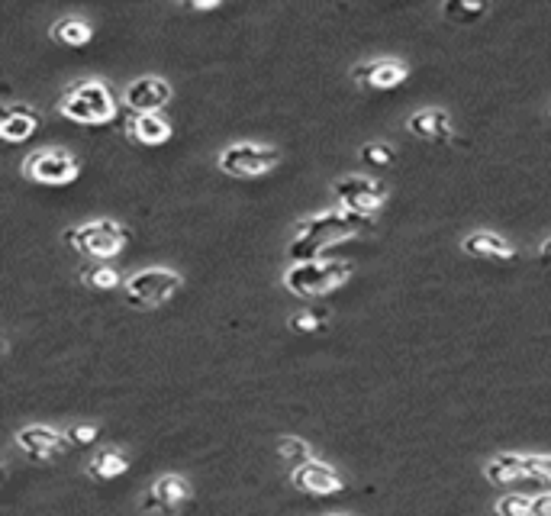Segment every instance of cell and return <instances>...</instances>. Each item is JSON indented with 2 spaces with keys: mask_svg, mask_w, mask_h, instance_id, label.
I'll return each mask as SVG.
<instances>
[{
  "mask_svg": "<svg viewBox=\"0 0 551 516\" xmlns=\"http://www.w3.org/2000/svg\"><path fill=\"white\" fill-rule=\"evenodd\" d=\"M371 226H374V217H361V213H348V210L313 213L310 220L297 223L294 239H290V246H287V255L294 258V265L319 262L329 246H339V242L365 233V229H371Z\"/></svg>",
  "mask_w": 551,
  "mask_h": 516,
  "instance_id": "6da1fadb",
  "label": "cell"
},
{
  "mask_svg": "<svg viewBox=\"0 0 551 516\" xmlns=\"http://www.w3.org/2000/svg\"><path fill=\"white\" fill-rule=\"evenodd\" d=\"M355 275V265L345 258H319V262L290 265L284 271V288L297 297H323Z\"/></svg>",
  "mask_w": 551,
  "mask_h": 516,
  "instance_id": "7a4b0ae2",
  "label": "cell"
},
{
  "mask_svg": "<svg viewBox=\"0 0 551 516\" xmlns=\"http://www.w3.org/2000/svg\"><path fill=\"white\" fill-rule=\"evenodd\" d=\"M58 110L81 126H100L116 117V100L104 81H78L58 100Z\"/></svg>",
  "mask_w": 551,
  "mask_h": 516,
  "instance_id": "3957f363",
  "label": "cell"
},
{
  "mask_svg": "<svg viewBox=\"0 0 551 516\" xmlns=\"http://www.w3.org/2000/svg\"><path fill=\"white\" fill-rule=\"evenodd\" d=\"M65 242L87 262H104V258H113L126 249L129 233L113 220H94L78 229H65Z\"/></svg>",
  "mask_w": 551,
  "mask_h": 516,
  "instance_id": "277c9868",
  "label": "cell"
},
{
  "mask_svg": "<svg viewBox=\"0 0 551 516\" xmlns=\"http://www.w3.org/2000/svg\"><path fill=\"white\" fill-rule=\"evenodd\" d=\"M178 291H181V275H174L168 268H145L126 281V300L139 310L165 307Z\"/></svg>",
  "mask_w": 551,
  "mask_h": 516,
  "instance_id": "5b68a950",
  "label": "cell"
},
{
  "mask_svg": "<svg viewBox=\"0 0 551 516\" xmlns=\"http://www.w3.org/2000/svg\"><path fill=\"white\" fill-rule=\"evenodd\" d=\"M281 165V152L271 146H255V142H236V146L223 149L220 168L232 178H258L268 175Z\"/></svg>",
  "mask_w": 551,
  "mask_h": 516,
  "instance_id": "8992f818",
  "label": "cell"
},
{
  "mask_svg": "<svg viewBox=\"0 0 551 516\" xmlns=\"http://www.w3.org/2000/svg\"><path fill=\"white\" fill-rule=\"evenodd\" d=\"M387 200V181L365 178V175H348L336 181V204L339 210L361 213V217H374Z\"/></svg>",
  "mask_w": 551,
  "mask_h": 516,
  "instance_id": "52a82bcc",
  "label": "cell"
},
{
  "mask_svg": "<svg viewBox=\"0 0 551 516\" xmlns=\"http://www.w3.org/2000/svg\"><path fill=\"white\" fill-rule=\"evenodd\" d=\"M78 159L68 155L65 149H42L36 155H29L23 165V175L36 184H52V188H62V184H71L78 178Z\"/></svg>",
  "mask_w": 551,
  "mask_h": 516,
  "instance_id": "ba28073f",
  "label": "cell"
},
{
  "mask_svg": "<svg viewBox=\"0 0 551 516\" xmlns=\"http://www.w3.org/2000/svg\"><path fill=\"white\" fill-rule=\"evenodd\" d=\"M171 100V84L158 75H145L136 78L133 84L126 88V107L142 117V113H158Z\"/></svg>",
  "mask_w": 551,
  "mask_h": 516,
  "instance_id": "9c48e42d",
  "label": "cell"
},
{
  "mask_svg": "<svg viewBox=\"0 0 551 516\" xmlns=\"http://www.w3.org/2000/svg\"><path fill=\"white\" fill-rule=\"evenodd\" d=\"M352 78L361 84V88H371V91H394L406 81V65L397 59H374L365 65H355Z\"/></svg>",
  "mask_w": 551,
  "mask_h": 516,
  "instance_id": "30bf717a",
  "label": "cell"
},
{
  "mask_svg": "<svg viewBox=\"0 0 551 516\" xmlns=\"http://www.w3.org/2000/svg\"><path fill=\"white\" fill-rule=\"evenodd\" d=\"M187 494H191V487H187L184 478H178V475H165V478H158V481L152 484V491L145 494L142 507H145V513L171 516V513L178 510V507L184 504V500H187Z\"/></svg>",
  "mask_w": 551,
  "mask_h": 516,
  "instance_id": "8fae6325",
  "label": "cell"
},
{
  "mask_svg": "<svg viewBox=\"0 0 551 516\" xmlns=\"http://www.w3.org/2000/svg\"><path fill=\"white\" fill-rule=\"evenodd\" d=\"M17 446L33 458V462H52L58 452H65L68 439L49 426H26L17 433Z\"/></svg>",
  "mask_w": 551,
  "mask_h": 516,
  "instance_id": "7c38bea8",
  "label": "cell"
},
{
  "mask_svg": "<svg viewBox=\"0 0 551 516\" xmlns=\"http://www.w3.org/2000/svg\"><path fill=\"white\" fill-rule=\"evenodd\" d=\"M290 481H294L297 491L313 494V497H329V494H339L342 491V478L329 465L316 462V458H313V462H307V465L294 468Z\"/></svg>",
  "mask_w": 551,
  "mask_h": 516,
  "instance_id": "4fadbf2b",
  "label": "cell"
},
{
  "mask_svg": "<svg viewBox=\"0 0 551 516\" xmlns=\"http://www.w3.org/2000/svg\"><path fill=\"white\" fill-rule=\"evenodd\" d=\"M461 249L471 258H493V262H510V258L516 255L513 242L500 233H490V229H477V233L464 236Z\"/></svg>",
  "mask_w": 551,
  "mask_h": 516,
  "instance_id": "5bb4252c",
  "label": "cell"
},
{
  "mask_svg": "<svg viewBox=\"0 0 551 516\" xmlns=\"http://www.w3.org/2000/svg\"><path fill=\"white\" fill-rule=\"evenodd\" d=\"M406 129L416 136V139H426V142H448L452 139V117L439 107H429V110H419L406 120Z\"/></svg>",
  "mask_w": 551,
  "mask_h": 516,
  "instance_id": "9a60e30c",
  "label": "cell"
},
{
  "mask_svg": "<svg viewBox=\"0 0 551 516\" xmlns=\"http://www.w3.org/2000/svg\"><path fill=\"white\" fill-rule=\"evenodd\" d=\"M39 129V113L26 104H7L0 113V136L7 142H26Z\"/></svg>",
  "mask_w": 551,
  "mask_h": 516,
  "instance_id": "2e32d148",
  "label": "cell"
},
{
  "mask_svg": "<svg viewBox=\"0 0 551 516\" xmlns=\"http://www.w3.org/2000/svg\"><path fill=\"white\" fill-rule=\"evenodd\" d=\"M484 475H487L490 484H497V487H510V484L532 478L529 465H526V455H510V452L493 455L487 462V468H484Z\"/></svg>",
  "mask_w": 551,
  "mask_h": 516,
  "instance_id": "e0dca14e",
  "label": "cell"
},
{
  "mask_svg": "<svg viewBox=\"0 0 551 516\" xmlns=\"http://www.w3.org/2000/svg\"><path fill=\"white\" fill-rule=\"evenodd\" d=\"M126 133L136 142H142V146H162V142L171 139V123L162 113H142V117H133V123L126 126Z\"/></svg>",
  "mask_w": 551,
  "mask_h": 516,
  "instance_id": "ac0fdd59",
  "label": "cell"
},
{
  "mask_svg": "<svg viewBox=\"0 0 551 516\" xmlns=\"http://www.w3.org/2000/svg\"><path fill=\"white\" fill-rule=\"evenodd\" d=\"M52 39L62 42V46H68V49H78L94 39V30H91V23L81 20V17H65L52 26Z\"/></svg>",
  "mask_w": 551,
  "mask_h": 516,
  "instance_id": "d6986e66",
  "label": "cell"
},
{
  "mask_svg": "<svg viewBox=\"0 0 551 516\" xmlns=\"http://www.w3.org/2000/svg\"><path fill=\"white\" fill-rule=\"evenodd\" d=\"M126 468H129V458L123 452H116V449H104V452H97L91 458V465H87V471H91V478L97 481H113V478H120L126 475Z\"/></svg>",
  "mask_w": 551,
  "mask_h": 516,
  "instance_id": "ffe728a7",
  "label": "cell"
},
{
  "mask_svg": "<svg viewBox=\"0 0 551 516\" xmlns=\"http://www.w3.org/2000/svg\"><path fill=\"white\" fill-rule=\"evenodd\" d=\"M78 278L87 284V288H94V291H113L116 284H123L120 281V271L104 265V262H87L81 271H78Z\"/></svg>",
  "mask_w": 551,
  "mask_h": 516,
  "instance_id": "44dd1931",
  "label": "cell"
},
{
  "mask_svg": "<svg viewBox=\"0 0 551 516\" xmlns=\"http://www.w3.org/2000/svg\"><path fill=\"white\" fill-rule=\"evenodd\" d=\"M278 452H281L284 462H287V465H294V468L313 462V449H310L303 439H297V436H284V439L278 442Z\"/></svg>",
  "mask_w": 551,
  "mask_h": 516,
  "instance_id": "7402d4cb",
  "label": "cell"
},
{
  "mask_svg": "<svg viewBox=\"0 0 551 516\" xmlns=\"http://www.w3.org/2000/svg\"><path fill=\"white\" fill-rule=\"evenodd\" d=\"M490 7L487 4H468V0H452V4H445L442 13L448 20H455V23H468V20H477V17H484Z\"/></svg>",
  "mask_w": 551,
  "mask_h": 516,
  "instance_id": "603a6c76",
  "label": "cell"
},
{
  "mask_svg": "<svg viewBox=\"0 0 551 516\" xmlns=\"http://www.w3.org/2000/svg\"><path fill=\"white\" fill-rule=\"evenodd\" d=\"M329 323V310L326 307H316V310H307V313H297L290 326L297 329V333H319Z\"/></svg>",
  "mask_w": 551,
  "mask_h": 516,
  "instance_id": "cb8c5ba5",
  "label": "cell"
},
{
  "mask_svg": "<svg viewBox=\"0 0 551 516\" xmlns=\"http://www.w3.org/2000/svg\"><path fill=\"white\" fill-rule=\"evenodd\" d=\"M497 516H532V497L506 494L497 500Z\"/></svg>",
  "mask_w": 551,
  "mask_h": 516,
  "instance_id": "d4e9b609",
  "label": "cell"
},
{
  "mask_svg": "<svg viewBox=\"0 0 551 516\" xmlns=\"http://www.w3.org/2000/svg\"><path fill=\"white\" fill-rule=\"evenodd\" d=\"M361 162H368L374 168H387L394 165V149H390L387 142H368V146H361Z\"/></svg>",
  "mask_w": 551,
  "mask_h": 516,
  "instance_id": "484cf974",
  "label": "cell"
},
{
  "mask_svg": "<svg viewBox=\"0 0 551 516\" xmlns=\"http://www.w3.org/2000/svg\"><path fill=\"white\" fill-rule=\"evenodd\" d=\"M97 436H100V429H97V426H91V423H84V426H71L68 433H65L68 446H78V449L91 446V442H94Z\"/></svg>",
  "mask_w": 551,
  "mask_h": 516,
  "instance_id": "4316f807",
  "label": "cell"
},
{
  "mask_svg": "<svg viewBox=\"0 0 551 516\" xmlns=\"http://www.w3.org/2000/svg\"><path fill=\"white\" fill-rule=\"evenodd\" d=\"M526 465H529V475L535 481L551 487V455H526Z\"/></svg>",
  "mask_w": 551,
  "mask_h": 516,
  "instance_id": "83f0119b",
  "label": "cell"
},
{
  "mask_svg": "<svg viewBox=\"0 0 551 516\" xmlns=\"http://www.w3.org/2000/svg\"><path fill=\"white\" fill-rule=\"evenodd\" d=\"M532 516H551V491L532 497Z\"/></svg>",
  "mask_w": 551,
  "mask_h": 516,
  "instance_id": "f1b7e54d",
  "label": "cell"
},
{
  "mask_svg": "<svg viewBox=\"0 0 551 516\" xmlns=\"http://www.w3.org/2000/svg\"><path fill=\"white\" fill-rule=\"evenodd\" d=\"M220 4H216V0H207V4H187V10H216Z\"/></svg>",
  "mask_w": 551,
  "mask_h": 516,
  "instance_id": "f546056e",
  "label": "cell"
},
{
  "mask_svg": "<svg viewBox=\"0 0 551 516\" xmlns=\"http://www.w3.org/2000/svg\"><path fill=\"white\" fill-rule=\"evenodd\" d=\"M542 258L551 265V239H545V242H542Z\"/></svg>",
  "mask_w": 551,
  "mask_h": 516,
  "instance_id": "4dcf8cb0",
  "label": "cell"
},
{
  "mask_svg": "<svg viewBox=\"0 0 551 516\" xmlns=\"http://www.w3.org/2000/svg\"><path fill=\"white\" fill-rule=\"evenodd\" d=\"M329 516H348V513H329Z\"/></svg>",
  "mask_w": 551,
  "mask_h": 516,
  "instance_id": "1f68e13d",
  "label": "cell"
}]
</instances>
